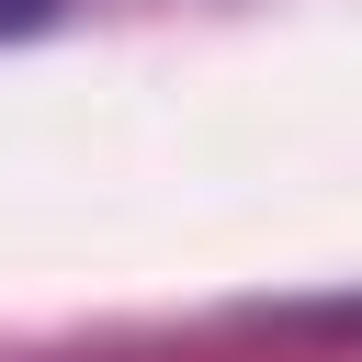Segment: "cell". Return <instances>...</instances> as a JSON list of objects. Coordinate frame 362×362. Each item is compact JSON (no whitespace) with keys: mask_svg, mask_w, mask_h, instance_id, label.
<instances>
[{"mask_svg":"<svg viewBox=\"0 0 362 362\" xmlns=\"http://www.w3.org/2000/svg\"><path fill=\"white\" fill-rule=\"evenodd\" d=\"M34 23H57V0H0V45H11V34H34Z\"/></svg>","mask_w":362,"mask_h":362,"instance_id":"6da1fadb","label":"cell"}]
</instances>
